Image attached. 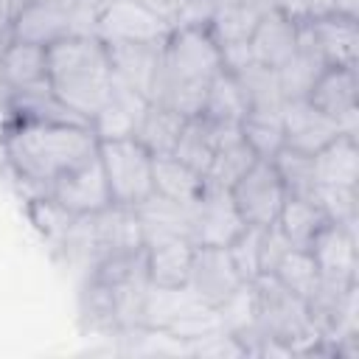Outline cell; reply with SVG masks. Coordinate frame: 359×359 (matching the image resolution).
<instances>
[{"label": "cell", "mask_w": 359, "mask_h": 359, "mask_svg": "<svg viewBox=\"0 0 359 359\" xmlns=\"http://www.w3.org/2000/svg\"><path fill=\"white\" fill-rule=\"evenodd\" d=\"M3 151L14 174L45 194L62 174L98 151L90 123L11 121L3 132Z\"/></svg>", "instance_id": "1"}, {"label": "cell", "mask_w": 359, "mask_h": 359, "mask_svg": "<svg viewBox=\"0 0 359 359\" xmlns=\"http://www.w3.org/2000/svg\"><path fill=\"white\" fill-rule=\"evenodd\" d=\"M112 62L95 34L70 36L48 45V87L87 123L101 112L112 93Z\"/></svg>", "instance_id": "2"}, {"label": "cell", "mask_w": 359, "mask_h": 359, "mask_svg": "<svg viewBox=\"0 0 359 359\" xmlns=\"http://www.w3.org/2000/svg\"><path fill=\"white\" fill-rule=\"evenodd\" d=\"M252 297L255 325L264 337L261 353H269L272 348L283 353L314 351V345L320 342V331L303 297L289 292L275 275H258L252 280Z\"/></svg>", "instance_id": "3"}, {"label": "cell", "mask_w": 359, "mask_h": 359, "mask_svg": "<svg viewBox=\"0 0 359 359\" xmlns=\"http://www.w3.org/2000/svg\"><path fill=\"white\" fill-rule=\"evenodd\" d=\"M81 34H95L93 0H22L11 25V39L45 48Z\"/></svg>", "instance_id": "4"}, {"label": "cell", "mask_w": 359, "mask_h": 359, "mask_svg": "<svg viewBox=\"0 0 359 359\" xmlns=\"http://www.w3.org/2000/svg\"><path fill=\"white\" fill-rule=\"evenodd\" d=\"M98 160L109 182L115 205L137 208L154 194L151 160L154 154L137 137H104L98 140Z\"/></svg>", "instance_id": "5"}, {"label": "cell", "mask_w": 359, "mask_h": 359, "mask_svg": "<svg viewBox=\"0 0 359 359\" xmlns=\"http://www.w3.org/2000/svg\"><path fill=\"white\" fill-rule=\"evenodd\" d=\"M171 25L137 0H101L95 8V36L115 42H163Z\"/></svg>", "instance_id": "6"}, {"label": "cell", "mask_w": 359, "mask_h": 359, "mask_svg": "<svg viewBox=\"0 0 359 359\" xmlns=\"http://www.w3.org/2000/svg\"><path fill=\"white\" fill-rule=\"evenodd\" d=\"M230 196L236 202L238 216L250 227H266L278 219L286 191L283 182L272 165V160H255L230 188Z\"/></svg>", "instance_id": "7"}, {"label": "cell", "mask_w": 359, "mask_h": 359, "mask_svg": "<svg viewBox=\"0 0 359 359\" xmlns=\"http://www.w3.org/2000/svg\"><path fill=\"white\" fill-rule=\"evenodd\" d=\"M45 196H50L59 208H65L73 216H93V213L109 208L112 194H109V182L104 177L98 151L93 157H87L84 163H79L76 168H70L67 174H62L45 191Z\"/></svg>", "instance_id": "8"}, {"label": "cell", "mask_w": 359, "mask_h": 359, "mask_svg": "<svg viewBox=\"0 0 359 359\" xmlns=\"http://www.w3.org/2000/svg\"><path fill=\"white\" fill-rule=\"evenodd\" d=\"M241 230L244 219L238 216L230 191L205 182V191L191 205V241L196 247H227Z\"/></svg>", "instance_id": "9"}, {"label": "cell", "mask_w": 359, "mask_h": 359, "mask_svg": "<svg viewBox=\"0 0 359 359\" xmlns=\"http://www.w3.org/2000/svg\"><path fill=\"white\" fill-rule=\"evenodd\" d=\"M247 280L238 275L227 247H194L188 289L210 309L224 306Z\"/></svg>", "instance_id": "10"}, {"label": "cell", "mask_w": 359, "mask_h": 359, "mask_svg": "<svg viewBox=\"0 0 359 359\" xmlns=\"http://www.w3.org/2000/svg\"><path fill=\"white\" fill-rule=\"evenodd\" d=\"M320 269V280L353 283L356 280V230L348 224L325 222L306 247Z\"/></svg>", "instance_id": "11"}, {"label": "cell", "mask_w": 359, "mask_h": 359, "mask_svg": "<svg viewBox=\"0 0 359 359\" xmlns=\"http://www.w3.org/2000/svg\"><path fill=\"white\" fill-rule=\"evenodd\" d=\"M300 36L317 50L328 67H356L359 50V25L356 17L328 14L314 22L300 25Z\"/></svg>", "instance_id": "12"}, {"label": "cell", "mask_w": 359, "mask_h": 359, "mask_svg": "<svg viewBox=\"0 0 359 359\" xmlns=\"http://www.w3.org/2000/svg\"><path fill=\"white\" fill-rule=\"evenodd\" d=\"M306 101L356 135V67H325L311 84Z\"/></svg>", "instance_id": "13"}, {"label": "cell", "mask_w": 359, "mask_h": 359, "mask_svg": "<svg viewBox=\"0 0 359 359\" xmlns=\"http://www.w3.org/2000/svg\"><path fill=\"white\" fill-rule=\"evenodd\" d=\"M90 238L95 250V261L115 252H135L143 250V227L137 210L129 205H109L90 216Z\"/></svg>", "instance_id": "14"}, {"label": "cell", "mask_w": 359, "mask_h": 359, "mask_svg": "<svg viewBox=\"0 0 359 359\" xmlns=\"http://www.w3.org/2000/svg\"><path fill=\"white\" fill-rule=\"evenodd\" d=\"M280 126H283V146L306 151V154L320 151L325 143H331L337 135L345 132L334 118L323 115L306 98L286 101L283 115H280Z\"/></svg>", "instance_id": "15"}, {"label": "cell", "mask_w": 359, "mask_h": 359, "mask_svg": "<svg viewBox=\"0 0 359 359\" xmlns=\"http://www.w3.org/2000/svg\"><path fill=\"white\" fill-rule=\"evenodd\" d=\"M163 42H115V45H107L115 79L121 84L137 90L149 101H151V90H154V81H157L160 67H163Z\"/></svg>", "instance_id": "16"}, {"label": "cell", "mask_w": 359, "mask_h": 359, "mask_svg": "<svg viewBox=\"0 0 359 359\" xmlns=\"http://www.w3.org/2000/svg\"><path fill=\"white\" fill-rule=\"evenodd\" d=\"M297 45H300V25L292 22L286 14H280L278 8H269L258 20L255 31L250 34L252 62L275 67V70L283 67L297 53Z\"/></svg>", "instance_id": "17"}, {"label": "cell", "mask_w": 359, "mask_h": 359, "mask_svg": "<svg viewBox=\"0 0 359 359\" xmlns=\"http://www.w3.org/2000/svg\"><path fill=\"white\" fill-rule=\"evenodd\" d=\"M0 84L6 93L34 90L48 84V48L8 39L0 50Z\"/></svg>", "instance_id": "18"}, {"label": "cell", "mask_w": 359, "mask_h": 359, "mask_svg": "<svg viewBox=\"0 0 359 359\" xmlns=\"http://www.w3.org/2000/svg\"><path fill=\"white\" fill-rule=\"evenodd\" d=\"M194 241L185 236L160 238L146 244V275L151 286L163 289H180L188 286L191 278V261H194Z\"/></svg>", "instance_id": "19"}, {"label": "cell", "mask_w": 359, "mask_h": 359, "mask_svg": "<svg viewBox=\"0 0 359 359\" xmlns=\"http://www.w3.org/2000/svg\"><path fill=\"white\" fill-rule=\"evenodd\" d=\"M146 107H149L146 95H140L137 90H132V87H126L115 79L107 104L90 121V126H93L98 140H104V137H135Z\"/></svg>", "instance_id": "20"}, {"label": "cell", "mask_w": 359, "mask_h": 359, "mask_svg": "<svg viewBox=\"0 0 359 359\" xmlns=\"http://www.w3.org/2000/svg\"><path fill=\"white\" fill-rule=\"evenodd\" d=\"M314 177L320 185L356 188L359 182V146L353 132L337 135L320 151H314Z\"/></svg>", "instance_id": "21"}, {"label": "cell", "mask_w": 359, "mask_h": 359, "mask_svg": "<svg viewBox=\"0 0 359 359\" xmlns=\"http://www.w3.org/2000/svg\"><path fill=\"white\" fill-rule=\"evenodd\" d=\"M151 182L154 194L163 199H171L177 205H194L199 194L205 191V177L194 171L188 163H182L174 154H154L151 160Z\"/></svg>", "instance_id": "22"}, {"label": "cell", "mask_w": 359, "mask_h": 359, "mask_svg": "<svg viewBox=\"0 0 359 359\" xmlns=\"http://www.w3.org/2000/svg\"><path fill=\"white\" fill-rule=\"evenodd\" d=\"M227 129H230L227 123H216L205 115H194V118L185 121L171 154L180 157L182 163H188L194 171H199L205 177V171H208V165H210V160L219 149V140Z\"/></svg>", "instance_id": "23"}, {"label": "cell", "mask_w": 359, "mask_h": 359, "mask_svg": "<svg viewBox=\"0 0 359 359\" xmlns=\"http://www.w3.org/2000/svg\"><path fill=\"white\" fill-rule=\"evenodd\" d=\"M135 210H137V219L143 227V244H151L160 238H174V236L191 238L188 236V230H191V208L188 205H177L171 199L151 194Z\"/></svg>", "instance_id": "24"}, {"label": "cell", "mask_w": 359, "mask_h": 359, "mask_svg": "<svg viewBox=\"0 0 359 359\" xmlns=\"http://www.w3.org/2000/svg\"><path fill=\"white\" fill-rule=\"evenodd\" d=\"M6 109L11 121H56V123H87L70 107H65L48 84L20 93H6Z\"/></svg>", "instance_id": "25"}, {"label": "cell", "mask_w": 359, "mask_h": 359, "mask_svg": "<svg viewBox=\"0 0 359 359\" xmlns=\"http://www.w3.org/2000/svg\"><path fill=\"white\" fill-rule=\"evenodd\" d=\"M250 112L247 95L241 90V81L236 73L230 70H219L205 93V104H202V115L216 121V123H227V126H238L244 121V115Z\"/></svg>", "instance_id": "26"}, {"label": "cell", "mask_w": 359, "mask_h": 359, "mask_svg": "<svg viewBox=\"0 0 359 359\" xmlns=\"http://www.w3.org/2000/svg\"><path fill=\"white\" fill-rule=\"evenodd\" d=\"M255 160H258V157H255V151L247 146V140L241 137L238 126H230V129L222 135L219 149H216V154H213V160H210V165H208V171H205V182L230 191L233 182H236Z\"/></svg>", "instance_id": "27"}, {"label": "cell", "mask_w": 359, "mask_h": 359, "mask_svg": "<svg viewBox=\"0 0 359 359\" xmlns=\"http://www.w3.org/2000/svg\"><path fill=\"white\" fill-rule=\"evenodd\" d=\"M269 0H236L222 8H216L210 20V34L219 45L227 42H250V34L255 31L258 20L269 11Z\"/></svg>", "instance_id": "28"}, {"label": "cell", "mask_w": 359, "mask_h": 359, "mask_svg": "<svg viewBox=\"0 0 359 359\" xmlns=\"http://www.w3.org/2000/svg\"><path fill=\"white\" fill-rule=\"evenodd\" d=\"M325 222L328 216L314 196H286L275 219V224L280 227V233L289 238L292 247H309Z\"/></svg>", "instance_id": "29"}, {"label": "cell", "mask_w": 359, "mask_h": 359, "mask_svg": "<svg viewBox=\"0 0 359 359\" xmlns=\"http://www.w3.org/2000/svg\"><path fill=\"white\" fill-rule=\"evenodd\" d=\"M236 76H238L241 90L247 95L250 112H258V115H283L286 95L280 90V79H278V70L275 67L250 62Z\"/></svg>", "instance_id": "30"}, {"label": "cell", "mask_w": 359, "mask_h": 359, "mask_svg": "<svg viewBox=\"0 0 359 359\" xmlns=\"http://www.w3.org/2000/svg\"><path fill=\"white\" fill-rule=\"evenodd\" d=\"M185 115H180L177 109L165 107V104H154L149 101L140 123H137V132L135 137L151 151V154H171L174 146H177V137L185 126Z\"/></svg>", "instance_id": "31"}, {"label": "cell", "mask_w": 359, "mask_h": 359, "mask_svg": "<svg viewBox=\"0 0 359 359\" xmlns=\"http://www.w3.org/2000/svg\"><path fill=\"white\" fill-rule=\"evenodd\" d=\"M328 65L317 56V50L300 36V45H297V53L283 65L278 67V79H280V90L286 95V101H294V98H306L311 84L317 81V76L325 70Z\"/></svg>", "instance_id": "32"}, {"label": "cell", "mask_w": 359, "mask_h": 359, "mask_svg": "<svg viewBox=\"0 0 359 359\" xmlns=\"http://www.w3.org/2000/svg\"><path fill=\"white\" fill-rule=\"evenodd\" d=\"M272 165L283 182L286 196H314L317 194V177H314V154L297 151L283 146L275 157Z\"/></svg>", "instance_id": "33"}, {"label": "cell", "mask_w": 359, "mask_h": 359, "mask_svg": "<svg viewBox=\"0 0 359 359\" xmlns=\"http://www.w3.org/2000/svg\"><path fill=\"white\" fill-rule=\"evenodd\" d=\"M269 275H275L289 292H294L306 303L320 286V269H317V264L306 247H292Z\"/></svg>", "instance_id": "34"}, {"label": "cell", "mask_w": 359, "mask_h": 359, "mask_svg": "<svg viewBox=\"0 0 359 359\" xmlns=\"http://www.w3.org/2000/svg\"><path fill=\"white\" fill-rule=\"evenodd\" d=\"M238 132H241V137L247 140V146L255 151V157H261V160H272V157L283 149L280 115L247 112L244 121L238 123Z\"/></svg>", "instance_id": "35"}, {"label": "cell", "mask_w": 359, "mask_h": 359, "mask_svg": "<svg viewBox=\"0 0 359 359\" xmlns=\"http://www.w3.org/2000/svg\"><path fill=\"white\" fill-rule=\"evenodd\" d=\"M230 258L238 269V275L252 283L261 275V227H250L244 224V230L227 244Z\"/></svg>", "instance_id": "36"}, {"label": "cell", "mask_w": 359, "mask_h": 359, "mask_svg": "<svg viewBox=\"0 0 359 359\" xmlns=\"http://www.w3.org/2000/svg\"><path fill=\"white\" fill-rule=\"evenodd\" d=\"M314 199L325 210L328 222L337 224H356V188H342V185H320Z\"/></svg>", "instance_id": "37"}, {"label": "cell", "mask_w": 359, "mask_h": 359, "mask_svg": "<svg viewBox=\"0 0 359 359\" xmlns=\"http://www.w3.org/2000/svg\"><path fill=\"white\" fill-rule=\"evenodd\" d=\"M269 6L278 8L280 14H286L297 25L337 14V0H269Z\"/></svg>", "instance_id": "38"}, {"label": "cell", "mask_w": 359, "mask_h": 359, "mask_svg": "<svg viewBox=\"0 0 359 359\" xmlns=\"http://www.w3.org/2000/svg\"><path fill=\"white\" fill-rule=\"evenodd\" d=\"M289 250H292V244H289V238L280 233V227L275 222L261 227V275H269Z\"/></svg>", "instance_id": "39"}, {"label": "cell", "mask_w": 359, "mask_h": 359, "mask_svg": "<svg viewBox=\"0 0 359 359\" xmlns=\"http://www.w3.org/2000/svg\"><path fill=\"white\" fill-rule=\"evenodd\" d=\"M137 3H143L146 8H151L154 14H160L168 25H174V20H177V14H180V8H182L185 0H137Z\"/></svg>", "instance_id": "40"}, {"label": "cell", "mask_w": 359, "mask_h": 359, "mask_svg": "<svg viewBox=\"0 0 359 359\" xmlns=\"http://www.w3.org/2000/svg\"><path fill=\"white\" fill-rule=\"evenodd\" d=\"M22 0H0V39H11V25H14V17L20 11Z\"/></svg>", "instance_id": "41"}, {"label": "cell", "mask_w": 359, "mask_h": 359, "mask_svg": "<svg viewBox=\"0 0 359 359\" xmlns=\"http://www.w3.org/2000/svg\"><path fill=\"white\" fill-rule=\"evenodd\" d=\"M356 8H359V0H337V14L356 17Z\"/></svg>", "instance_id": "42"}, {"label": "cell", "mask_w": 359, "mask_h": 359, "mask_svg": "<svg viewBox=\"0 0 359 359\" xmlns=\"http://www.w3.org/2000/svg\"><path fill=\"white\" fill-rule=\"evenodd\" d=\"M227 3H236V0H216V6L222 8V6H227Z\"/></svg>", "instance_id": "43"}]
</instances>
